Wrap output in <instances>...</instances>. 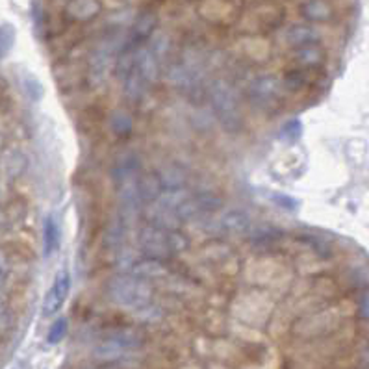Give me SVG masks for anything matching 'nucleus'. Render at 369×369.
<instances>
[{
    "label": "nucleus",
    "instance_id": "nucleus-1",
    "mask_svg": "<svg viewBox=\"0 0 369 369\" xmlns=\"http://www.w3.org/2000/svg\"><path fill=\"white\" fill-rule=\"evenodd\" d=\"M106 293L114 304L132 312L153 302V288L149 282L130 273H119L111 277L106 284Z\"/></svg>",
    "mask_w": 369,
    "mask_h": 369
},
{
    "label": "nucleus",
    "instance_id": "nucleus-2",
    "mask_svg": "<svg viewBox=\"0 0 369 369\" xmlns=\"http://www.w3.org/2000/svg\"><path fill=\"white\" fill-rule=\"evenodd\" d=\"M208 97H210L211 110L221 126L226 132H238L243 126V114H241L240 99L236 95L234 87L223 78H217L211 82Z\"/></svg>",
    "mask_w": 369,
    "mask_h": 369
},
{
    "label": "nucleus",
    "instance_id": "nucleus-3",
    "mask_svg": "<svg viewBox=\"0 0 369 369\" xmlns=\"http://www.w3.org/2000/svg\"><path fill=\"white\" fill-rule=\"evenodd\" d=\"M223 208V199L214 193H197V195L186 197L177 206L178 223H187V221L199 219L202 216L216 214Z\"/></svg>",
    "mask_w": 369,
    "mask_h": 369
},
{
    "label": "nucleus",
    "instance_id": "nucleus-4",
    "mask_svg": "<svg viewBox=\"0 0 369 369\" xmlns=\"http://www.w3.org/2000/svg\"><path fill=\"white\" fill-rule=\"evenodd\" d=\"M139 250L143 256L149 258L165 260L173 254L171 243H169V228L158 225H145L138 236Z\"/></svg>",
    "mask_w": 369,
    "mask_h": 369
},
{
    "label": "nucleus",
    "instance_id": "nucleus-5",
    "mask_svg": "<svg viewBox=\"0 0 369 369\" xmlns=\"http://www.w3.org/2000/svg\"><path fill=\"white\" fill-rule=\"evenodd\" d=\"M69 292H71V273H69L67 269H60L56 277H54L53 286H50V290L45 295L43 308H41L43 316H56L62 310L63 304H65V301H67Z\"/></svg>",
    "mask_w": 369,
    "mask_h": 369
},
{
    "label": "nucleus",
    "instance_id": "nucleus-6",
    "mask_svg": "<svg viewBox=\"0 0 369 369\" xmlns=\"http://www.w3.org/2000/svg\"><path fill=\"white\" fill-rule=\"evenodd\" d=\"M139 158L136 154L126 153L123 156L117 158V162L114 163V169H111V177H114V182L116 187L121 184L132 182V180H138L139 178Z\"/></svg>",
    "mask_w": 369,
    "mask_h": 369
},
{
    "label": "nucleus",
    "instance_id": "nucleus-7",
    "mask_svg": "<svg viewBox=\"0 0 369 369\" xmlns=\"http://www.w3.org/2000/svg\"><path fill=\"white\" fill-rule=\"evenodd\" d=\"M136 69L138 72L143 77V80L147 84H154V82L158 80L160 77V63H158V56L154 54L153 48H138V53H136Z\"/></svg>",
    "mask_w": 369,
    "mask_h": 369
},
{
    "label": "nucleus",
    "instance_id": "nucleus-8",
    "mask_svg": "<svg viewBox=\"0 0 369 369\" xmlns=\"http://www.w3.org/2000/svg\"><path fill=\"white\" fill-rule=\"evenodd\" d=\"M128 273L141 278V280H154V278H162L167 275V265L163 264V260L145 256V258L134 260V264L130 265Z\"/></svg>",
    "mask_w": 369,
    "mask_h": 369
},
{
    "label": "nucleus",
    "instance_id": "nucleus-9",
    "mask_svg": "<svg viewBox=\"0 0 369 369\" xmlns=\"http://www.w3.org/2000/svg\"><path fill=\"white\" fill-rule=\"evenodd\" d=\"M249 95L254 104L268 106L278 97V80L275 77H262L253 82Z\"/></svg>",
    "mask_w": 369,
    "mask_h": 369
},
{
    "label": "nucleus",
    "instance_id": "nucleus-10",
    "mask_svg": "<svg viewBox=\"0 0 369 369\" xmlns=\"http://www.w3.org/2000/svg\"><path fill=\"white\" fill-rule=\"evenodd\" d=\"M219 226L228 234H247L253 226L249 214L243 210H228L219 219Z\"/></svg>",
    "mask_w": 369,
    "mask_h": 369
},
{
    "label": "nucleus",
    "instance_id": "nucleus-11",
    "mask_svg": "<svg viewBox=\"0 0 369 369\" xmlns=\"http://www.w3.org/2000/svg\"><path fill=\"white\" fill-rule=\"evenodd\" d=\"M138 189H139V197L143 202H156L160 199L165 187H163L162 180H160V175L154 173H145L139 177L138 180Z\"/></svg>",
    "mask_w": 369,
    "mask_h": 369
},
{
    "label": "nucleus",
    "instance_id": "nucleus-12",
    "mask_svg": "<svg viewBox=\"0 0 369 369\" xmlns=\"http://www.w3.org/2000/svg\"><path fill=\"white\" fill-rule=\"evenodd\" d=\"M126 351L111 340L110 336H106L104 340H101L93 347V356H95L99 362H116L121 356H125Z\"/></svg>",
    "mask_w": 369,
    "mask_h": 369
},
{
    "label": "nucleus",
    "instance_id": "nucleus-13",
    "mask_svg": "<svg viewBox=\"0 0 369 369\" xmlns=\"http://www.w3.org/2000/svg\"><path fill=\"white\" fill-rule=\"evenodd\" d=\"M67 13L75 21H87L101 13V4L99 0H72L67 6Z\"/></svg>",
    "mask_w": 369,
    "mask_h": 369
},
{
    "label": "nucleus",
    "instance_id": "nucleus-14",
    "mask_svg": "<svg viewBox=\"0 0 369 369\" xmlns=\"http://www.w3.org/2000/svg\"><path fill=\"white\" fill-rule=\"evenodd\" d=\"M288 43L295 48L308 47V45H316L319 41V34L317 30L310 28V26H292L286 34Z\"/></svg>",
    "mask_w": 369,
    "mask_h": 369
},
{
    "label": "nucleus",
    "instance_id": "nucleus-15",
    "mask_svg": "<svg viewBox=\"0 0 369 369\" xmlns=\"http://www.w3.org/2000/svg\"><path fill=\"white\" fill-rule=\"evenodd\" d=\"M60 247V226L53 216L45 219L43 225V253L47 258H50Z\"/></svg>",
    "mask_w": 369,
    "mask_h": 369
},
{
    "label": "nucleus",
    "instance_id": "nucleus-16",
    "mask_svg": "<svg viewBox=\"0 0 369 369\" xmlns=\"http://www.w3.org/2000/svg\"><path fill=\"white\" fill-rule=\"evenodd\" d=\"M147 82L143 80V77L139 75L138 69H132L128 77L125 78V97L128 99L130 102H139L141 101V97L145 95L147 92Z\"/></svg>",
    "mask_w": 369,
    "mask_h": 369
},
{
    "label": "nucleus",
    "instance_id": "nucleus-17",
    "mask_svg": "<svg viewBox=\"0 0 369 369\" xmlns=\"http://www.w3.org/2000/svg\"><path fill=\"white\" fill-rule=\"evenodd\" d=\"M325 60V53L319 45H308V47L295 48V62L304 67H317Z\"/></svg>",
    "mask_w": 369,
    "mask_h": 369
},
{
    "label": "nucleus",
    "instance_id": "nucleus-18",
    "mask_svg": "<svg viewBox=\"0 0 369 369\" xmlns=\"http://www.w3.org/2000/svg\"><path fill=\"white\" fill-rule=\"evenodd\" d=\"M302 15L308 21H329L332 10L325 0H308L307 4L302 6Z\"/></svg>",
    "mask_w": 369,
    "mask_h": 369
},
{
    "label": "nucleus",
    "instance_id": "nucleus-19",
    "mask_svg": "<svg viewBox=\"0 0 369 369\" xmlns=\"http://www.w3.org/2000/svg\"><path fill=\"white\" fill-rule=\"evenodd\" d=\"M126 223L123 217H117L110 223L108 231H106V247L108 249H117L123 245V240H125V231H126Z\"/></svg>",
    "mask_w": 369,
    "mask_h": 369
},
{
    "label": "nucleus",
    "instance_id": "nucleus-20",
    "mask_svg": "<svg viewBox=\"0 0 369 369\" xmlns=\"http://www.w3.org/2000/svg\"><path fill=\"white\" fill-rule=\"evenodd\" d=\"M110 128L114 130V134H117L119 138H126V136L132 134L134 123H132V117H130L126 111L119 110L111 114Z\"/></svg>",
    "mask_w": 369,
    "mask_h": 369
},
{
    "label": "nucleus",
    "instance_id": "nucleus-21",
    "mask_svg": "<svg viewBox=\"0 0 369 369\" xmlns=\"http://www.w3.org/2000/svg\"><path fill=\"white\" fill-rule=\"evenodd\" d=\"M160 180H162L165 189H180L186 182V173L182 171V167H167L160 173Z\"/></svg>",
    "mask_w": 369,
    "mask_h": 369
},
{
    "label": "nucleus",
    "instance_id": "nucleus-22",
    "mask_svg": "<svg viewBox=\"0 0 369 369\" xmlns=\"http://www.w3.org/2000/svg\"><path fill=\"white\" fill-rule=\"evenodd\" d=\"M28 162H26V156H24L21 150H11L8 156H6V173L10 175L11 178H17L24 173Z\"/></svg>",
    "mask_w": 369,
    "mask_h": 369
},
{
    "label": "nucleus",
    "instance_id": "nucleus-23",
    "mask_svg": "<svg viewBox=\"0 0 369 369\" xmlns=\"http://www.w3.org/2000/svg\"><path fill=\"white\" fill-rule=\"evenodd\" d=\"M154 26H156V17H154V13H143L138 19V23H136L134 39L141 41V39L149 38L154 32Z\"/></svg>",
    "mask_w": 369,
    "mask_h": 369
},
{
    "label": "nucleus",
    "instance_id": "nucleus-24",
    "mask_svg": "<svg viewBox=\"0 0 369 369\" xmlns=\"http://www.w3.org/2000/svg\"><path fill=\"white\" fill-rule=\"evenodd\" d=\"M134 316H136V319H139V321H143V323H158V321H162L163 312L158 304L150 302V304H147V307L136 310Z\"/></svg>",
    "mask_w": 369,
    "mask_h": 369
},
{
    "label": "nucleus",
    "instance_id": "nucleus-25",
    "mask_svg": "<svg viewBox=\"0 0 369 369\" xmlns=\"http://www.w3.org/2000/svg\"><path fill=\"white\" fill-rule=\"evenodd\" d=\"M65 334H67V319H65V317H60V319H56V321L50 325V329H48L47 341L50 346H56V343H60V341L65 338Z\"/></svg>",
    "mask_w": 369,
    "mask_h": 369
},
{
    "label": "nucleus",
    "instance_id": "nucleus-26",
    "mask_svg": "<svg viewBox=\"0 0 369 369\" xmlns=\"http://www.w3.org/2000/svg\"><path fill=\"white\" fill-rule=\"evenodd\" d=\"M169 243H171V249L175 253H182L189 247V240L187 236H184L182 232H178L177 228H169Z\"/></svg>",
    "mask_w": 369,
    "mask_h": 369
},
{
    "label": "nucleus",
    "instance_id": "nucleus-27",
    "mask_svg": "<svg viewBox=\"0 0 369 369\" xmlns=\"http://www.w3.org/2000/svg\"><path fill=\"white\" fill-rule=\"evenodd\" d=\"M358 314L362 319L369 321V290H365L358 299Z\"/></svg>",
    "mask_w": 369,
    "mask_h": 369
},
{
    "label": "nucleus",
    "instance_id": "nucleus-28",
    "mask_svg": "<svg viewBox=\"0 0 369 369\" xmlns=\"http://www.w3.org/2000/svg\"><path fill=\"white\" fill-rule=\"evenodd\" d=\"M11 39H13L11 38V34H8L4 28H0V58H2L8 50H10Z\"/></svg>",
    "mask_w": 369,
    "mask_h": 369
},
{
    "label": "nucleus",
    "instance_id": "nucleus-29",
    "mask_svg": "<svg viewBox=\"0 0 369 369\" xmlns=\"http://www.w3.org/2000/svg\"><path fill=\"white\" fill-rule=\"evenodd\" d=\"M284 132L292 136V139L299 138V134H301V125H299V121H292V123H288V125L284 126Z\"/></svg>",
    "mask_w": 369,
    "mask_h": 369
},
{
    "label": "nucleus",
    "instance_id": "nucleus-30",
    "mask_svg": "<svg viewBox=\"0 0 369 369\" xmlns=\"http://www.w3.org/2000/svg\"><path fill=\"white\" fill-rule=\"evenodd\" d=\"M275 199H277V202H280V206H284V208H297V202L295 201H292V199H278V197H275Z\"/></svg>",
    "mask_w": 369,
    "mask_h": 369
},
{
    "label": "nucleus",
    "instance_id": "nucleus-31",
    "mask_svg": "<svg viewBox=\"0 0 369 369\" xmlns=\"http://www.w3.org/2000/svg\"><path fill=\"white\" fill-rule=\"evenodd\" d=\"M6 271H8V260H6L4 253H2V250H0V273L4 275Z\"/></svg>",
    "mask_w": 369,
    "mask_h": 369
},
{
    "label": "nucleus",
    "instance_id": "nucleus-32",
    "mask_svg": "<svg viewBox=\"0 0 369 369\" xmlns=\"http://www.w3.org/2000/svg\"><path fill=\"white\" fill-rule=\"evenodd\" d=\"M6 317V297L4 293L0 292V319H4Z\"/></svg>",
    "mask_w": 369,
    "mask_h": 369
},
{
    "label": "nucleus",
    "instance_id": "nucleus-33",
    "mask_svg": "<svg viewBox=\"0 0 369 369\" xmlns=\"http://www.w3.org/2000/svg\"><path fill=\"white\" fill-rule=\"evenodd\" d=\"M6 228H8V217H6V214L0 208V231H6Z\"/></svg>",
    "mask_w": 369,
    "mask_h": 369
},
{
    "label": "nucleus",
    "instance_id": "nucleus-34",
    "mask_svg": "<svg viewBox=\"0 0 369 369\" xmlns=\"http://www.w3.org/2000/svg\"><path fill=\"white\" fill-rule=\"evenodd\" d=\"M368 360H369V341H368Z\"/></svg>",
    "mask_w": 369,
    "mask_h": 369
},
{
    "label": "nucleus",
    "instance_id": "nucleus-35",
    "mask_svg": "<svg viewBox=\"0 0 369 369\" xmlns=\"http://www.w3.org/2000/svg\"><path fill=\"white\" fill-rule=\"evenodd\" d=\"M0 147H2V139H0Z\"/></svg>",
    "mask_w": 369,
    "mask_h": 369
}]
</instances>
